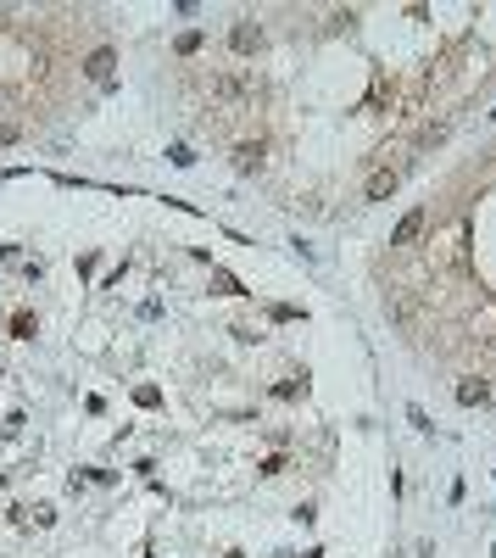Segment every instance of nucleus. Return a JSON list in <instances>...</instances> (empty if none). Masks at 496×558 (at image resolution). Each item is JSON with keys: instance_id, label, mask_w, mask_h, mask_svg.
I'll list each match as a JSON object with an SVG mask.
<instances>
[{"instance_id": "f257e3e1", "label": "nucleus", "mask_w": 496, "mask_h": 558, "mask_svg": "<svg viewBox=\"0 0 496 558\" xmlns=\"http://www.w3.org/2000/svg\"><path fill=\"white\" fill-rule=\"evenodd\" d=\"M419 229H424V213H407V218H402V224H396V246H413V240H419Z\"/></svg>"}, {"instance_id": "f03ea898", "label": "nucleus", "mask_w": 496, "mask_h": 558, "mask_svg": "<svg viewBox=\"0 0 496 558\" xmlns=\"http://www.w3.org/2000/svg\"><path fill=\"white\" fill-rule=\"evenodd\" d=\"M390 190H396V173H374L368 179V201H385Z\"/></svg>"}, {"instance_id": "7ed1b4c3", "label": "nucleus", "mask_w": 496, "mask_h": 558, "mask_svg": "<svg viewBox=\"0 0 496 558\" xmlns=\"http://www.w3.org/2000/svg\"><path fill=\"white\" fill-rule=\"evenodd\" d=\"M257 39H262V34H257V28H251V23H240V28H234V51H251V45H257Z\"/></svg>"}, {"instance_id": "20e7f679", "label": "nucleus", "mask_w": 496, "mask_h": 558, "mask_svg": "<svg viewBox=\"0 0 496 558\" xmlns=\"http://www.w3.org/2000/svg\"><path fill=\"white\" fill-rule=\"evenodd\" d=\"M257 162H262V146H257V140H251V146H240V167H257Z\"/></svg>"}, {"instance_id": "39448f33", "label": "nucleus", "mask_w": 496, "mask_h": 558, "mask_svg": "<svg viewBox=\"0 0 496 558\" xmlns=\"http://www.w3.org/2000/svg\"><path fill=\"white\" fill-rule=\"evenodd\" d=\"M457 397H463V402H485V386H480V380H469V386H463Z\"/></svg>"}]
</instances>
